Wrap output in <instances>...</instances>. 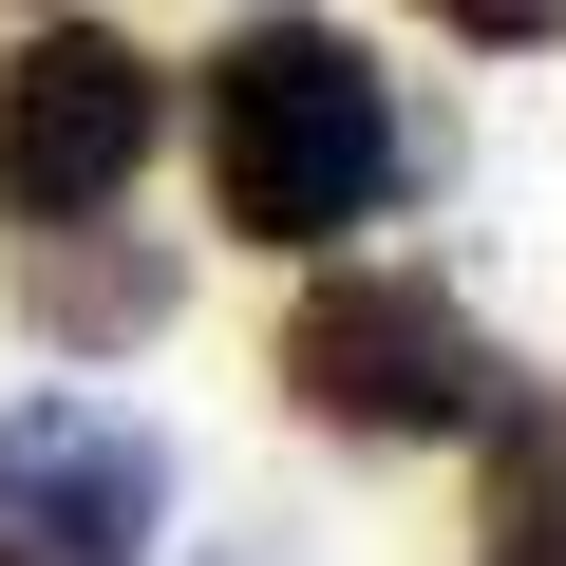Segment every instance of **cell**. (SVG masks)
Returning a JSON list of instances; mask_svg holds the SVG:
<instances>
[{
  "mask_svg": "<svg viewBox=\"0 0 566 566\" xmlns=\"http://www.w3.org/2000/svg\"><path fill=\"white\" fill-rule=\"evenodd\" d=\"M208 208L245 245H340L397 208V95L340 20H245L208 57Z\"/></svg>",
  "mask_w": 566,
  "mask_h": 566,
  "instance_id": "cell-1",
  "label": "cell"
},
{
  "mask_svg": "<svg viewBox=\"0 0 566 566\" xmlns=\"http://www.w3.org/2000/svg\"><path fill=\"white\" fill-rule=\"evenodd\" d=\"M283 397L340 416V434H378V453H434V434L510 416V359H491L472 303H434L416 264H340V283L283 303Z\"/></svg>",
  "mask_w": 566,
  "mask_h": 566,
  "instance_id": "cell-2",
  "label": "cell"
},
{
  "mask_svg": "<svg viewBox=\"0 0 566 566\" xmlns=\"http://www.w3.org/2000/svg\"><path fill=\"white\" fill-rule=\"evenodd\" d=\"M151 133H170V76L133 39L57 20L20 76H0V208H20V227H95V208H133Z\"/></svg>",
  "mask_w": 566,
  "mask_h": 566,
  "instance_id": "cell-3",
  "label": "cell"
},
{
  "mask_svg": "<svg viewBox=\"0 0 566 566\" xmlns=\"http://www.w3.org/2000/svg\"><path fill=\"white\" fill-rule=\"evenodd\" d=\"M170 528V434L95 397H0V547L20 566H151Z\"/></svg>",
  "mask_w": 566,
  "mask_h": 566,
  "instance_id": "cell-4",
  "label": "cell"
},
{
  "mask_svg": "<svg viewBox=\"0 0 566 566\" xmlns=\"http://www.w3.org/2000/svg\"><path fill=\"white\" fill-rule=\"evenodd\" d=\"M20 303H39V340H76V359H114V340H151L189 283H170V245H95V227H39L20 245Z\"/></svg>",
  "mask_w": 566,
  "mask_h": 566,
  "instance_id": "cell-5",
  "label": "cell"
},
{
  "mask_svg": "<svg viewBox=\"0 0 566 566\" xmlns=\"http://www.w3.org/2000/svg\"><path fill=\"white\" fill-rule=\"evenodd\" d=\"M510 472H491V547L472 566H566V416H491Z\"/></svg>",
  "mask_w": 566,
  "mask_h": 566,
  "instance_id": "cell-6",
  "label": "cell"
},
{
  "mask_svg": "<svg viewBox=\"0 0 566 566\" xmlns=\"http://www.w3.org/2000/svg\"><path fill=\"white\" fill-rule=\"evenodd\" d=\"M453 39H566V0H434Z\"/></svg>",
  "mask_w": 566,
  "mask_h": 566,
  "instance_id": "cell-7",
  "label": "cell"
},
{
  "mask_svg": "<svg viewBox=\"0 0 566 566\" xmlns=\"http://www.w3.org/2000/svg\"><path fill=\"white\" fill-rule=\"evenodd\" d=\"M227 566H283V547H227Z\"/></svg>",
  "mask_w": 566,
  "mask_h": 566,
  "instance_id": "cell-8",
  "label": "cell"
},
{
  "mask_svg": "<svg viewBox=\"0 0 566 566\" xmlns=\"http://www.w3.org/2000/svg\"><path fill=\"white\" fill-rule=\"evenodd\" d=\"M0 566H20V547H0Z\"/></svg>",
  "mask_w": 566,
  "mask_h": 566,
  "instance_id": "cell-9",
  "label": "cell"
}]
</instances>
